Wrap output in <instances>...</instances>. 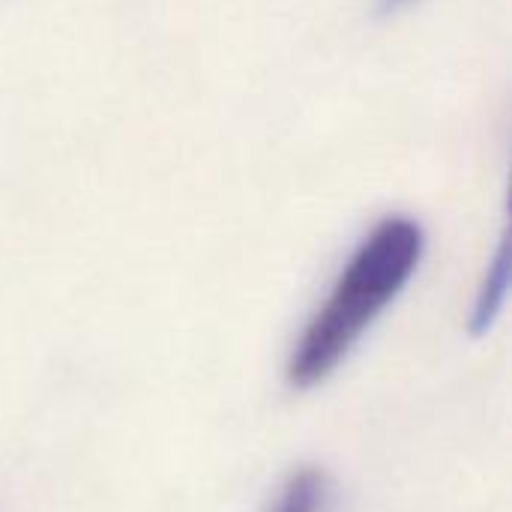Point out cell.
Instances as JSON below:
<instances>
[{
  "instance_id": "obj_3",
  "label": "cell",
  "mask_w": 512,
  "mask_h": 512,
  "mask_svg": "<svg viewBox=\"0 0 512 512\" xmlns=\"http://www.w3.org/2000/svg\"><path fill=\"white\" fill-rule=\"evenodd\" d=\"M327 510V477L324 471L318 468H300L294 471L276 501H273V510L270 512H324Z\"/></svg>"
},
{
  "instance_id": "obj_2",
  "label": "cell",
  "mask_w": 512,
  "mask_h": 512,
  "mask_svg": "<svg viewBox=\"0 0 512 512\" xmlns=\"http://www.w3.org/2000/svg\"><path fill=\"white\" fill-rule=\"evenodd\" d=\"M507 285H510V258H507V243H501L495 258H492V264H489V273L483 279L477 303H474L471 330L477 336L486 333L495 324V318H498V312L504 306V297H507Z\"/></svg>"
},
{
  "instance_id": "obj_4",
  "label": "cell",
  "mask_w": 512,
  "mask_h": 512,
  "mask_svg": "<svg viewBox=\"0 0 512 512\" xmlns=\"http://www.w3.org/2000/svg\"><path fill=\"white\" fill-rule=\"evenodd\" d=\"M420 0H378V15L381 18H393V15H402L408 12L411 6H417Z\"/></svg>"
},
{
  "instance_id": "obj_1",
  "label": "cell",
  "mask_w": 512,
  "mask_h": 512,
  "mask_svg": "<svg viewBox=\"0 0 512 512\" xmlns=\"http://www.w3.org/2000/svg\"><path fill=\"white\" fill-rule=\"evenodd\" d=\"M426 252L423 225L411 216L381 219L354 249L327 300L291 348L285 378L294 390L324 384L384 309L405 291Z\"/></svg>"
}]
</instances>
